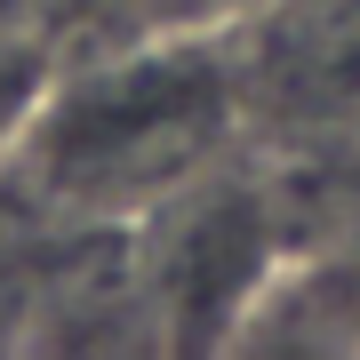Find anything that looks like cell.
Masks as SVG:
<instances>
[{"label": "cell", "mask_w": 360, "mask_h": 360, "mask_svg": "<svg viewBox=\"0 0 360 360\" xmlns=\"http://www.w3.org/2000/svg\"><path fill=\"white\" fill-rule=\"evenodd\" d=\"M240 120V56L217 32H176L153 49L56 72L40 120L16 144V168L49 200H160L193 193Z\"/></svg>", "instance_id": "6da1fadb"}, {"label": "cell", "mask_w": 360, "mask_h": 360, "mask_svg": "<svg viewBox=\"0 0 360 360\" xmlns=\"http://www.w3.org/2000/svg\"><path fill=\"white\" fill-rule=\"evenodd\" d=\"M272 272H281V193L257 200L248 184H193L160 240L168 321H248Z\"/></svg>", "instance_id": "7a4b0ae2"}, {"label": "cell", "mask_w": 360, "mask_h": 360, "mask_svg": "<svg viewBox=\"0 0 360 360\" xmlns=\"http://www.w3.org/2000/svg\"><path fill=\"white\" fill-rule=\"evenodd\" d=\"M272 89V104L312 136H360V0H312L281 16L272 49L240 56V112Z\"/></svg>", "instance_id": "3957f363"}, {"label": "cell", "mask_w": 360, "mask_h": 360, "mask_svg": "<svg viewBox=\"0 0 360 360\" xmlns=\"http://www.w3.org/2000/svg\"><path fill=\"white\" fill-rule=\"evenodd\" d=\"M49 89H56V56H49V40L0 25V153H16V144H25V129L40 120Z\"/></svg>", "instance_id": "277c9868"}]
</instances>
